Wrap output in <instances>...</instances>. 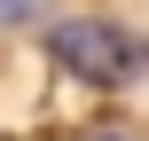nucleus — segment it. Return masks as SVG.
Returning a JSON list of instances; mask_svg holds the SVG:
<instances>
[{
    "label": "nucleus",
    "instance_id": "1",
    "mask_svg": "<svg viewBox=\"0 0 149 141\" xmlns=\"http://www.w3.org/2000/svg\"><path fill=\"white\" fill-rule=\"evenodd\" d=\"M47 63L79 86H141L149 78V31L110 16H55L47 24Z\"/></svg>",
    "mask_w": 149,
    "mask_h": 141
},
{
    "label": "nucleus",
    "instance_id": "2",
    "mask_svg": "<svg viewBox=\"0 0 149 141\" xmlns=\"http://www.w3.org/2000/svg\"><path fill=\"white\" fill-rule=\"evenodd\" d=\"M47 8H55V0H0V31H8V24H31V16H47Z\"/></svg>",
    "mask_w": 149,
    "mask_h": 141
}]
</instances>
